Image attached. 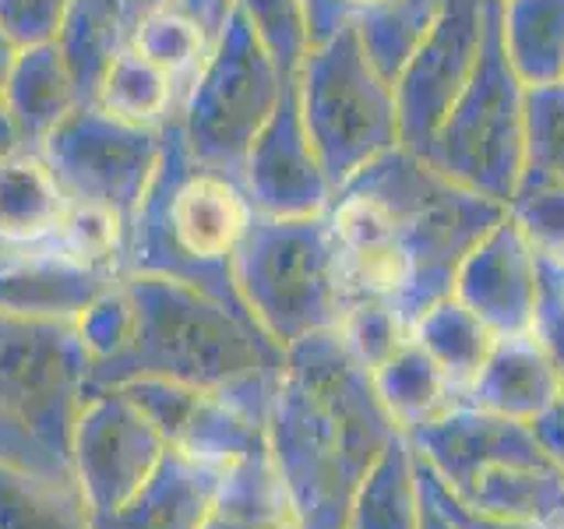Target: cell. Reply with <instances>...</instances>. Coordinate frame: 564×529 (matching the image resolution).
I'll list each match as a JSON object with an SVG mask.
<instances>
[{"label": "cell", "mask_w": 564, "mask_h": 529, "mask_svg": "<svg viewBox=\"0 0 564 529\" xmlns=\"http://www.w3.org/2000/svg\"><path fill=\"white\" fill-rule=\"evenodd\" d=\"M420 519L423 498L416 452L410 438L395 434L357 487L346 529H420Z\"/></svg>", "instance_id": "cb8c5ba5"}, {"label": "cell", "mask_w": 564, "mask_h": 529, "mask_svg": "<svg viewBox=\"0 0 564 529\" xmlns=\"http://www.w3.org/2000/svg\"><path fill=\"white\" fill-rule=\"evenodd\" d=\"M420 159L505 208L516 194L529 166V88L501 43V0L490 8L480 64Z\"/></svg>", "instance_id": "9c48e42d"}, {"label": "cell", "mask_w": 564, "mask_h": 529, "mask_svg": "<svg viewBox=\"0 0 564 529\" xmlns=\"http://www.w3.org/2000/svg\"><path fill=\"white\" fill-rule=\"evenodd\" d=\"M40 152L67 202L113 208L131 223L163 159V128H138L88 102L43 141Z\"/></svg>", "instance_id": "8fae6325"}, {"label": "cell", "mask_w": 564, "mask_h": 529, "mask_svg": "<svg viewBox=\"0 0 564 529\" xmlns=\"http://www.w3.org/2000/svg\"><path fill=\"white\" fill-rule=\"evenodd\" d=\"M405 438L463 505L564 529V463L546 452L533 423L458 402Z\"/></svg>", "instance_id": "8992f818"}, {"label": "cell", "mask_w": 564, "mask_h": 529, "mask_svg": "<svg viewBox=\"0 0 564 529\" xmlns=\"http://www.w3.org/2000/svg\"><path fill=\"white\" fill-rule=\"evenodd\" d=\"M490 8L494 0H441L431 32L395 78L402 149L427 152L434 131L480 64Z\"/></svg>", "instance_id": "7c38bea8"}, {"label": "cell", "mask_w": 564, "mask_h": 529, "mask_svg": "<svg viewBox=\"0 0 564 529\" xmlns=\"http://www.w3.org/2000/svg\"><path fill=\"white\" fill-rule=\"evenodd\" d=\"M166 452V438L131 402V396L123 388H102L85 399L78 413L70 469L88 508L113 511L145 487Z\"/></svg>", "instance_id": "4fadbf2b"}, {"label": "cell", "mask_w": 564, "mask_h": 529, "mask_svg": "<svg viewBox=\"0 0 564 529\" xmlns=\"http://www.w3.org/2000/svg\"><path fill=\"white\" fill-rule=\"evenodd\" d=\"M123 287L134 307L131 339L113 360L93 364L88 396L141 378H163L219 392L261 423L269 420L286 349L187 282L128 272Z\"/></svg>", "instance_id": "7a4b0ae2"}, {"label": "cell", "mask_w": 564, "mask_h": 529, "mask_svg": "<svg viewBox=\"0 0 564 529\" xmlns=\"http://www.w3.org/2000/svg\"><path fill=\"white\" fill-rule=\"evenodd\" d=\"M381 4H388V0H339V8L346 11L349 22H352L357 14H364V11H370V8H381Z\"/></svg>", "instance_id": "bcb514c9"}, {"label": "cell", "mask_w": 564, "mask_h": 529, "mask_svg": "<svg viewBox=\"0 0 564 529\" xmlns=\"http://www.w3.org/2000/svg\"><path fill=\"white\" fill-rule=\"evenodd\" d=\"M18 46L11 35L4 32V25H0V85H4V78H8V71H11V64H14V57H18Z\"/></svg>", "instance_id": "ee69618b"}, {"label": "cell", "mask_w": 564, "mask_h": 529, "mask_svg": "<svg viewBox=\"0 0 564 529\" xmlns=\"http://www.w3.org/2000/svg\"><path fill=\"white\" fill-rule=\"evenodd\" d=\"M113 4H117V8H120V14L131 22V29H138L141 18H149L152 11L173 4V0H113Z\"/></svg>", "instance_id": "7bdbcfd3"}, {"label": "cell", "mask_w": 564, "mask_h": 529, "mask_svg": "<svg viewBox=\"0 0 564 529\" xmlns=\"http://www.w3.org/2000/svg\"><path fill=\"white\" fill-rule=\"evenodd\" d=\"M25 149H29L25 138H22V131H18V123H14V117L8 110L4 96H0V166H4L8 159H14L18 152H25Z\"/></svg>", "instance_id": "b9f144b4"}, {"label": "cell", "mask_w": 564, "mask_h": 529, "mask_svg": "<svg viewBox=\"0 0 564 529\" xmlns=\"http://www.w3.org/2000/svg\"><path fill=\"white\" fill-rule=\"evenodd\" d=\"M234 279L254 325L279 349L335 328L343 314L339 264L325 216H254L234 255Z\"/></svg>", "instance_id": "52a82bcc"}, {"label": "cell", "mask_w": 564, "mask_h": 529, "mask_svg": "<svg viewBox=\"0 0 564 529\" xmlns=\"http://www.w3.org/2000/svg\"><path fill=\"white\" fill-rule=\"evenodd\" d=\"M296 82L311 145L332 191L402 145L395 85L367 57L352 22L307 50Z\"/></svg>", "instance_id": "ba28073f"}, {"label": "cell", "mask_w": 564, "mask_h": 529, "mask_svg": "<svg viewBox=\"0 0 564 529\" xmlns=\"http://www.w3.org/2000/svg\"><path fill=\"white\" fill-rule=\"evenodd\" d=\"M205 529H296L269 441L223 469L219 498Z\"/></svg>", "instance_id": "7402d4cb"}, {"label": "cell", "mask_w": 564, "mask_h": 529, "mask_svg": "<svg viewBox=\"0 0 564 529\" xmlns=\"http://www.w3.org/2000/svg\"><path fill=\"white\" fill-rule=\"evenodd\" d=\"M93 357L78 322L0 311V466L75 476L70 441L88 399Z\"/></svg>", "instance_id": "5b68a950"}, {"label": "cell", "mask_w": 564, "mask_h": 529, "mask_svg": "<svg viewBox=\"0 0 564 529\" xmlns=\"http://www.w3.org/2000/svg\"><path fill=\"white\" fill-rule=\"evenodd\" d=\"M335 335L343 346L357 357L367 370H378L392 353L410 339V328L402 325V317L381 304V300H352L343 307Z\"/></svg>", "instance_id": "836d02e7"}, {"label": "cell", "mask_w": 564, "mask_h": 529, "mask_svg": "<svg viewBox=\"0 0 564 529\" xmlns=\"http://www.w3.org/2000/svg\"><path fill=\"white\" fill-rule=\"evenodd\" d=\"M304 11H307V25H311V46L332 40L349 18L339 8V0H304Z\"/></svg>", "instance_id": "ab89813d"}, {"label": "cell", "mask_w": 564, "mask_h": 529, "mask_svg": "<svg viewBox=\"0 0 564 529\" xmlns=\"http://www.w3.org/2000/svg\"><path fill=\"white\" fill-rule=\"evenodd\" d=\"M561 396L564 388L551 353L543 349L536 332H525L498 339L487 367L473 381L463 402L519 423H533L554 402H561Z\"/></svg>", "instance_id": "ac0fdd59"}, {"label": "cell", "mask_w": 564, "mask_h": 529, "mask_svg": "<svg viewBox=\"0 0 564 529\" xmlns=\"http://www.w3.org/2000/svg\"><path fill=\"white\" fill-rule=\"evenodd\" d=\"M501 43L525 88L564 82V0H501Z\"/></svg>", "instance_id": "484cf974"}, {"label": "cell", "mask_w": 564, "mask_h": 529, "mask_svg": "<svg viewBox=\"0 0 564 529\" xmlns=\"http://www.w3.org/2000/svg\"><path fill=\"white\" fill-rule=\"evenodd\" d=\"M286 78L293 75H282L275 67L251 22L237 8L229 11L181 110L191 152L205 166L240 176L247 152L275 114Z\"/></svg>", "instance_id": "30bf717a"}, {"label": "cell", "mask_w": 564, "mask_h": 529, "mask_svg": "<svg viewBox=\"0 0 564 529\" xmlns=\"http://www.w3.org/2000/svg\"><path fill=\"white\" fill-rule=\"evenodd\" d=\"M505 216L501 202L455 184L402 145L349 176L325 208L339 247L384 237L410 255L416 269L410 328L437 300L452 296L458 264Z\"/></svg>", "instance_id": "3957f363"}, {"label": "cell", "mask_w": 564, "mask_h": 529, "mask_svg": "<svg viewBox=\"0 0 564 529\" xmlns=\"http://www.w3.org/2000/svg\"><path fill=\"white\" fill-rule=\"evenodd\" d=\"M128 237H131V223L123 216H117L113 208L88 205V202H67L64 223H61L53 240H61L67 251L78 255L82 261L123 276Z\"/></svg>", "instance_id": "1f68e13d"}, {"label": "cell", "mask_w": 564, "mask_h": 529, "mask_svg": "<svg viewBox=\"0 0 564 529\" xmlns=\"http://www.w3.org/2000/svg\"><path fill=\"white\" fill-rule=\"evenodd\" d=\"M370 375H375L384 410L392 413L395 428L402 434L427 428V423L441 420L463 402L452 388V381L441 375V367L431 360V353L423 349L413 335L378 370H370Z\"/></svg>", "instance_id": "603a6c76"}, {"label": "cell", "mask_w": 564, "mask_h": 529, "mask_svg": "<svg viewBox=\"0 0 564 529\" xmlns=\"http://www.w3.org/2000/svg\"><path fill=\"white\" fill-rule=\"evenodd\" d=\"M413 339L431 353V360L441 367V375L452 381L458 399H466L473 381L480 378L487 367L494 346H498V332L487 328L463 300L445 296L437 300L431 311L416 317L410 328Z\"/></svg>", "instance_id": "d4e9b609"}, {"label": "cell", "mask_w": 564, "mask_h": 529, "mask_svg": "<svg viewBox=\"0 0 564 529\" xmlns=\"http://www.w3.org/2000/svg\"><path fill=\"white\" fill-rule=\"evenodd\" d=\"M176 8H181L184 14H191L194 22H198L208 40H216V35L223 32L229 11H234V0H173Z\"/></svg>", "instance_id": "60d3db41"}, {"label": "cell", "mask_w": 564, "mask_h": 529, "mask_svg": "<svg viewBox=\"0 0 564 529\" xmlns=\"http://www.w3.org/2000/svg\"><path fill=\"white\" fill-rule=\"evenodd\" d=\"M423 498V494H420ZM420 529H452L448 522H445V516L431 505V501H423V519H420Z\"/></svg>", "instance_id": "f6af8a7d"}, {"label": "cell", "mask_w": 564, "mask_h": 529, "mask_svg": "<svg viewBox=\"0 0 564 529\" xmlns=\"http://www.w3.org/2000/svg\"><path fill=\"white\" fill-rule=\"evenodd\" d=\"M67 0H0V25L18 46L46 43L57 35Z\"/></svg>", "instance_id": "f35d334b"}, {"label": "cell", "mask_w": 564, "mask_h": 529, "mask_svg": "<svg viewBox=\"0 0 564 529\" xmlns=\"http://www.w3.org/2000/svg\"><path fill=\"white\" fill-rule=\"evenodd\" d=\"M254 216L240 176L205 166L191 152L176 117L163 128V159L131 219L123 276L187 282L254 325L234 279V255Z\"/></svg>", "instance_id": "277c9868"}, {"label": "cell", "mask_w": 564, "mask_h": 529, "mask_svg": "<svg viewBox=\"0 0 564 529\" xmlns=\"http://www.w3.org/2000/svg\"><path fill=\"white\" fill-rule=\"evenodd\" d=\"M67 194L40 149H25L0 166V244H43L57 237Z\"/></svg>", "instance_id": "44dd1931"}, {"label": "cell", "mask_w": 564, "mask_h": 529, "mask_svg": "<svg viewBox=\"0 0 564 529\" xmlns=\"http://www.w3.org/2000/svg\"><path fill=\"white\" fill-rule=\"evenodd\" d=\"M240 181L251 194L258 216L275 219H307L325 216L332 202V184L317 159L304 110H300V82L296 75L282 85V99L275 114L261 128L258 141L247 152Z\"/></svg>", "instance_id": "5bb4252c"}, {"label": "cell", "mask_w": 564, "mask_h": 529, "mask_svg": "<svg viewBox=\"0 0 564 529\" xmlns=\"http://www.w3.org/2000/svg\"><path fill=\"white\" fill-rule=\"evenodd\" d=\"M508 216L540 261L564 269V181L540 166H525L516 194L508 198Z\"/></svg>", "instance_id": "4dcf8cb0"}, {"label": "cell", "mask_w": 564, "mask_h": 529, "mask_svg": "<svg viewBox=\"0 0 564 529\" xmlns=\"http://www.w3.org/2000/svg\"><path fill=\"white\" fill-rule=\"evenodd\" d=\"M223 466L170 449L128 505L93 511V529H205L219 498Z\"/></svg>", "instance_id": "e0dca14e"}, {"label": "cell", "mask_w": 564, "mask_h": 529, "mask_svg": "<svg viewBox=\"0 0 564 529\" xmlns=\"http://www.w3.org/2000/svg\"><path fill=\"white\" fill-rule=\"evenodd\" d=\"M0 96H4L29 149H43V141L82 106L75 78L53 40L18 50L8 78L0 85Z\"/></svg>", "instance_id": "d6986e66"}, {"label": "cell", "mask_w": 564, "mask_h": 529, "mask_svg": "<svg viewBox=\"0 0 564 529\" xmlns=\"http://www.w3.org/2000/svg\"><path fill=\"white\" fill-rule=\"evenodd\" d=\"M395 434L402 431L384 410L375 375L335 328L286 346L264 438L296 529H346L357 487Z\"/></svg>", "instance_id": "6da1fadb"}, {"label": "cell", "mask_w": 564, "mask_h": 529, "mask_svg": "<svg viewBox=\"0 0 564 529\" xmlns=\"http://www.w3.org/2000/svg\"><path fill=\"white\" fill-rule=\"evenodd\" d=\"M131 46L141 57H149L155 67H163L166 75L191 88L202 61L208 57L212 40L191 14H184L176 4H166L152 11L149 18H141L131 35Z\"/></svg>", "instance_id": "f546056e"}, {"label": "cell", "mask_w": 564, "mask_h": 529, "mask_svg": "<svg viewBox=\"0 0 564 529\" xmlns=\"http://www.w3.org/2000/svg\"><path fill=\"white\" fill-rule=\"evenodd\" d=\"M120 276L70 255L61 240L0 244V311L40 322H78Z\"/></svg>", "instance_id": "2e32d148"}, {"label": "cell", "mask_w": 564, "mask_h": 529, "mask_svg": "<svg viewBox=\"0 0 564 529\" xmlns=\"http://www.w3.org/2000/svg\"><path fill=\"white\" fill-rule=\"evenodd\" d=\"M191 88L181 85L163 67H155L149 57H141L134 46H128L106 71V78L96 93V106L117 120L138 123V128H166L170 120L181 117L184 99Z\"/></svg>", "instance_id": "4316f807"}, {"label": "cell", "mask_w": 564, "mask_h": 529, "mask_svg": "<svg viewBox=\"0 0 564 529\" xmlns=\"http://www.w3.org/2000/svg\"><path fill=\"white\" fill-rule=\"evenodd\" d=\"M131 325H134V307H131L128 287H123V276H120L113 287L78 317L82 343L88 349V357H93V364L113 360L117 353L128 346Z\"/></svg>", "instance_id": "e575fe53"}, {"label": "cell", "mask_w": 564, "mask_h": 529, "mask_svg": "<svg viewBox=\"0 0 564 529\" xmlns=\"http://www.w3.org/2000/svg\"><path fill=\"white\" fill-rule=\"evenodd\" d=\"M437 11L441 0H388V4L352 18L367 57L392 85L423 43V35L431 32Z\"/></svg>", "instance_id": "f1b7e54d"}, {"label": "cell", "mask_w": 564, "mask_h": 529, "mask_svg": "<svg viewBox=\"0 0 564 529\" xmlns=\"http://www.w3.org/2000/svg\"><path fill=\"white\" fill-rule=\"evenodd\" d=\"M234 8L251 22L282 75H300V64L311 50L304 0H234Z\"/></svg>", "instance_id": "d6a6232c"}, {"label": "cell", "mask_w": 564, "mask_h": 529, "mask_svg": "<svg viewBox=\"0 0 564 529\" xmlns=\"http://www.w3.org/2000/svg\"><path fill=\"white\" fill-rule=\"evenodd\" d=\"M131 35L134 29L113 0H67L53 43L75 78L82 106L96 102L106 71L131 46Z\"/></svg>", "instance_id": "ffe728a7"}, {"label": "cell", "mask_w": 564, "mask_h": 529, "mask_svg": "<svg viewBox=\"0 0 564 529\" xmlns=\"http://www.w3.org/2000/svg\"><path fill=\"white\" fill-rule=\"evenodd\" d=\"M529 166L564 181V82L529 88Z\"/></svg>", "instance_id": "d590c367"}, {"label": "cell", "mask_w": 564, "mask_h": 529, "mask_svg": "<svg viewBox=\"0 0 564 529\" xmlns=\"http://www.w3.org/2000/svg\"><path fill=\"white\" fill-rule=\"evenodd\" d=\"M416 452V449H413ZM416 476H420V494L423 501H431L441 516H445V522L452 529H546L540 522H529V519H511V516H490V511H476L469 505H463L455 498V494L441 484V476L423 463V458L416 455Z\"/></svg>", "instance_id": "8d00e7d4"}, {"label": "cell", "mask_w": 564, "mask_h": 529, "mask_svg": "<svg viewBox=\"0 0 564 529\" xmlns=\"http://www.w3.org/2000/svg\"><path fill=\"white\" fill-rule=\"evenodd\" d=\"M536 339L551 353L564 388V269L540 261V304H536ZM564 399V396H561Z\"/></svg>", "instance_id": "74e56055"}, {"label": "cell", "mask_w": 564, "mask_h": 529, "mask_svg": "<svg viewBox=\"0 0 564 529\" xmlns=\"http://www.w3.org/2000/svg\"><path fill=\"white\" fill-rule=\"evenodd\" d=\"M0 529H93V508L75 476L0 466Z\"/></svg>", "instance_id": "83f0119b"}, {"label": "cell", "mask_w": 564, "mask_h": 529, "mask_svg": "<svg viewBox=\"0 0 564 529\" xmlns=\"http://www.w3.org/2000/svg\"><path fill=\"white\" fill-rule=\"evenodd\" d=\"M452 296L463 300L487 328L498 332V339L533 332L540 304V258L516 219L505 216L463 258Z\"/></svg>", "instance_id": "9a60e30c"}]
</instances>
